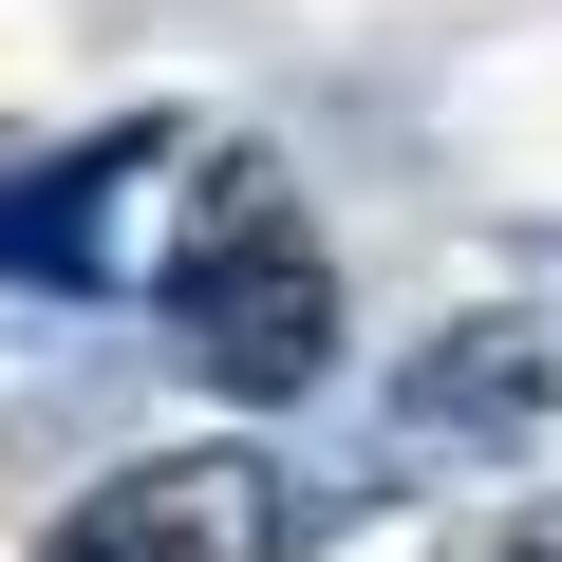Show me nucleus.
Segmentation results:
<instances>
[{
	"label": "nucleus",
	"instance_id": "f257e3e1",
	"mask_svg": "<svg viewBox=\"0 0 562 562\" xmlns=\"http://www.w3.org/2000/svg\"><path fill=\"white\" fill-rule=\"evenodd\" d=\"M150 319L225 413H281V394L338 375V244L301 225V188L262 150H206V188H188V225L150 262Z\"/></svg>",
	"mask_w": 562,
	"mask_h": 562
},
{
	"label": "nucleus",
	"instance_id": "f03ea898",
	"mask_svg": "<svg viewBox=\"0 0 562 562\" xmlns=\"http://www.w3.org/2000/svg\"><path fill=\"white\" fill-rule=\"evenodd\" d=\"M301 525H319L301 469L206 431V450H132L113 487H76L38 525V562H301Z\"/></svg>",
	"mask_w": 562,
	"mask_h": 562
},
{
	"label": "nucleus",
	"instance_id": "7ed1b4c3",
	"mask_svg": "<svg viewBox=\"0 0 562 562\" xmlns=\"http://www.w3.org/2000/svg\"><path fill=\"white\" fill-rule=\"evenodd\" d=\"M543 413H562V357L525 319H431L394 357V394H375V450L394 469H525Z\"/></svg>",
	"mask_w": 562,
	"mask_h": 562
},
{
	"label": "nucleus",
	"instance_id": "20e7f679",
	"mask_svg": "<svg viewBox=\"0 0 562 562\" xmlns=\"http://www.w3.org/2000/svg\"><path fill=\"white\" fill-rule=\"evenodd\" d=\"M150 150H169V113H113V132H76L38 169H0V281H38V301L76 281V301H94V281H113V188Z\"/></svg>",
	"mask_w": 562,
	"mask_h": 562
},
{
	"label": "nucleus",
	"instance_id": "39448f33",
	"mask_svg": "<svg viewBox=\"0 0 562 562\" xmlns=\"http://www.w3.org/2000/svg\"><path fill=\"white\" fill-rule=\"evenodd\" d=\"M450 562H562V506H506V525H469Z\"/></svg>",
	"mask_w": 562,
	"mask_h": 562
}]
</instances>
